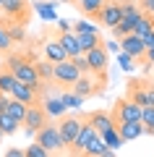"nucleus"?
Wrapping results in <instances>:
<instances>
[{"mask_svg": "<svg viewBox=\"0 0 154 157\" xmlns=\"http://www.w3.org/2000/svg\"><path fill=\"white\" fill-rule=\"evenodd\" d=\"M8 102H11V94H6V92H0V113H6Z\"/></svg>", "mask_w": 154, "mask_h": 157, "instance_id": "obj_42", "label": "nucleus"}, {"mask_svg": "<svg viewBox=\"0 0 154 157\" xmlns=\"http://www.w3.org/2000/svg\"><path fill=\"white\" fill-rule=\"evenodd\" d=\"M58 42L63 45V50H66V55H68V58L81 55V47H78V37H76L73 32H63V34H58Z\"/></svg>", "mask_w": 154, "mask_h": 157, "instance_id": "obj_20", "label": "nucleus"}, {"mask_svg": "<svg viewBox=\"0 0 154 157\" xmlns=\"http://www.w3.org/2000/svg\"><path fill=\"white\" fill-rule=\"evenodd\" d=\"M58 3H71V6H73V0H58Z\"/></svg>", "mask_w": 154, "mask_h": 157, "instance_id": "obj_47", "label": "nucleus"}, {"mask_svg": "<svg viewBox=\"0 0 154 157\" xmlns=\"http://www.w3.org/2000/svg\"><path fill=\"white\" fill-rule=\"evenodd\" d=\"M123 11H120V0H105V6H102V11L97 13V24L102 29H115L118 21H120Z\"/></svg>", "mask_w": 154, "mask_h": 157, "instance_id": "obj_6", "label": "nucleus"}, {"mask_svg": "<svg viewBox=\"0 0 154 157\" xmlns=\"http://www.w3.org/2000/svg\"><path fill=\"white\" fill-rule=\"evenodd\" d=\"M146 107H154V84H146Z\"/></svg>", "mask_w": 154, "mask_h": 157, "instance_id": "obj_41", "label": "nucleus"}, {"mask_svg": "<svg viewBox=\"0 0 154 157\" xmlns=\"http://www.w3.org/2000/svg\"><path fill=\"white\" fill-rule=\"evenodd\" d=\"M99 136H102V141H105L107 149H115V152H118V149L123 147V139H120V134H118L115 126H112V128H107V131H102Z\"/></svg>", "mask_w": 154, "mask_h": 157, "instance_id": "obj_24", "label": "nucleus"}, {"mask_svg": "<svg viewBox=\"0 0 154 157\" xmlns=\"http://www.w3.org/2000/svg\"><path fill=\"white\" fill-rule=\"evenodd\" d=\"M0 11L6 13L3 18H8V21L26 24L29 16H32V3H29V0H3Z\"/></svg>", "mask_w": 154, "mask_h": 157, "instance_id": "obj_3", "label": "nucleus"}, {"mask_svg": "<svg viewBox=\"0 0 154 157\" xmlns=\"http://www.w3.org/2000/svg\"><path fill=\"white\" fill-rule=\"evenodd\" d=\"M11 97H13V100H18V102H24L26 107H29V105H37V102H39V94H37V92H34L32 86H26V84H18V81L13 84Z\"/></svg>", "mask_w": 154, "mask_h": 157, "instance_id": "obj_16", "label": "nucleus"}, {"mask_svg": "<svg viewBox=\"0 0 154 157\" xmlns=\"http://www.w3.org/2000/svg\"><path fill=\"white\" fill-rule=\"evenodd\" d=\"M97 136V131H94V126H89L86 121H84V126H81V131L76 134V139L71 141V149L76 152V155H84V149L89 147V141Z\"/></svg>", "mask_w": 154, "mask_h": 157, "instance_id": "obj_14", "label": "nucleus"}, {"mask_svg": "<svg viewBox=\"0 0 154 157\" xmlns=\"http://www.w3.org/2000/svg\"><path fill=\"white\" fill-rule=\"evenodd\" d=\"M78 37V47H81V52H89L92 47L102 45V37L99 34H76Z\"/></svg>", "mask_w": 154, "mask_h": 157, "instance_id": "obj_29", "label": "nucleus"}, {"mask_svg": "<svg viewBox=\"0 0 154 157\" xmlns=\"http://www.w3.org/2000/svg\"><path fill=\"white\" fill-rule=\"evenodd\" d=\"M118 66H120L126 73H133V71H136V60H133L128 52H118Z\"/></svg>", "mask_w": 154, "mask_h": 157, "instance_id": "obj_34", "label": "nucleus"}, {"mask_svg": "<svg viewBox=\"0 0 154 157\" xmlns=\"http://www.w3.org/2000/svg\"><path fill=\"white\" fill-rule=\"evenodd\" d=\"M0 141H3V134H0Z\"/></svg>", "mask_w": 154, "mask_h": 157, "instance_id": "obj_50", "label": "nucleus"}, {"mask_svg": "<svg viewBox=\"0 0 154 157\" xmlns=\"http://www.w3.org/2000/svg\"><path fill=\"white\" fill-rule=\"evenodd\" d=\"M34 11L42 21H58V0H37Z\"/></svg>", "mask_w": 154, "mask_h": 157, "instance_id": "obj_18", "label": "nucleus"}, {"mask_svg": "<svg viewBox=\"0 0 154 157\" xmlns=\"http://www.w3.org/2000/svg\"><path fill=\"white\" fill-rule=\"evenodd\" d=\"M47 123V115H44V110H42V105H29L26 107V115H24V123H21V128H24V134L26 136H34L42 126Z\"/></svg>", "mask_w": 154, "mask_h": 157, "instance_id": "obj_8", "label": "nucleus"}, {"mask_svg": "<svg viewBox=\"0 0 154 157\" xmlns=\"http://www.w3.org/2000/svg\"><path fill=\"white\" fill-rule=\"evenodd\" d=\"M73 6H76L78 11L84 13V16H92L94 21H97V13L102 11V6H105V0H73Z\"/></svg>", "mask_w": 154, "mask_h": 157, "instance_id": "obj_21", "label": "nucleus"}, {"mask_svg": "<svg viewBox=\"0 0 154 157\" xmlns=\"http://www.w3.org/2000/svg\"><path fill=\"white\" fill-rule=\"evenodd\" d=\"M152 136H154V128H152Z\"/></svg>", "mask_w": 154, "mask_h": 157, "instance_id": "obj_51", "label": "nucleus"}, {"mask_svg": "<svg viewBox=\"0 0 154 157\" xmlns=\"http://www.w3.org/2000/svg\"><path fill=\"white\" fill-rule=\"evenodd\" d=\"M128 100L136 102V105L146 107V81H138V78H133V81H128Z\"/></svg>", "mask_w": 154, "mask_h": 157, "instance_id": "obj_19", "label": "nucleus"}, {"mask_svg": "<svg viewBox=\"0 0 154 157\" xmlns=\"http://www.w3.org/2000/svg\"><path fill=\"white\" fill-rule=\"evenodd\" d=\"M6 113L16 121V123H24V115H26V105L24 102H18V100H13L11 97V102H8V107H6Z\"/></svg>", "mask_w": 154, "mask_h": 157, "instance_id": "obj_26", "label": "nucleus"}, {"mask_svg": "<svg viewBox=\"0 0 154 157\" xmlns=\"http://www.w3.org/2000/svg\"><path fill=\"white\" fill-rule=\"evenodd\" d=\"M60 100H63V105L68 107V110H81V105H84V97H78V94H73L71 89H66L60 94Z\"/></svg>", "mask_w": 154, "mask_h": 157, "instance_id": "obj_30", "label": "nucleus"}, {"mask_svg": "<svg viewBox=\"0 0 154 157\" xmlns=\"http://www.w3.org/2000/svg\"><path fill=\"white\" fill-rule=\"evenodd\" d=\"M24 155H26V157H52L47 149H42V147H39L37 141H32V144H29L26 149H24Z\"/></svg>", "mask_w": 154, "mask_h": 157, "instance_id": "obj_35", "label": "nucleus"}, {"mask_svg": "<svg viewBox=\"0 0 154 157\" xmlns=\"http://www.w3.org/2000/svg\"><path fill=\"white\" fill-rule=\"evenodd\" d=\"M58 29H60V34H63V32H71V21H66V18H58Z\"/></svg>", "mask_w": 154, "mask_h": 157, "instance_id": "obj_44", "label": "nucleus"}, {"mask_svg": "<svg viewBox=\"0 0 154 157\" xmlns=\"http://www.w3.org/2000/svg\"><path fill=\"white\" fill-rule=\"evenodd\" d=\"M102 45H105L107 55H118V52H120V42H118V39H107V42H102Z\"/></svg>", "mask_w": 154, "mask_h": 157, "instance_id": "obj_39", "label": "nucleus"}, {"mask_svg": "<svg viewBox=\"0 0 154 157\" xmlns=\"http://www.w3.org/2000/svg\"><path fill=\"white\" fill-rule=\"evenodd\" d=\"M13 76H16V81H18V84L32 86V89L37 92V94L42 92V78L37 76V68H34V63L29 60V58L21 63V66H16V68H13Z\"/></svg>", "mask_w": 154, "mask_h": 157, "instance_id": "obj_5", "label": "nucleus"}, {"mask_svg": "<svg viewBox=\"0 0 154 157\" xmlns=\"http://www.w3.org/2000/svg\"><path fill=\"white\" fill-rule=\"evenodd\" d=\"M149 18H152V21H154V13H152V16H149Z\"/></svg>", "mask_w": 154, "mask_h": 157, "instance_id": "obj_49", "label": "nucleus"}, {"mask_svg": "<svg viewBox=\"0 0 154 157\" xmlns=\"http://www.w3.org/2000/svg\"><path fill=\"white\" fill-rule=\"evenodd\" d=\"M115 128H118V134H120L123 144H126V141H136V139H141V136L146 134L144 126H141V121H126V123H118Z\"/></svg>", "mask_w": 154, "mask_h": 157, "instance_id": "obj_13", "label": "nucleus"}, {"mask_svg": "<svg viewBox=\"0 0 154 157\" xmlns=\"http://www.w3.org/2000/svg\"><path fill=\"white\" fill-rule=\"evenodd\" d=\"M78 68L73 66L71 60H63V63H55V76H52V84L63 86V89H71L73 84L78 81Z\"/></svg>", "mask_w": 154, "mask_h": 157, "instance_id": "obj_7", "label": "nucleus"}, {"mask_svg": "<svg viewBox=\"0 0 154 157\" xmlns=\"http://www.w3.org/2000/svg\"><path fill=\"white\" fill-rule=\"evenodd\" d=\"M99 24L97 21H89V18H76L71 21V32L73 34H99Z\"/></svg>", "mask_w": 154, "mask_h": 157, "instance_id": "obj_23", "label": "nucleus"}, {"mask_svg": "<svg viewBox=\"0 0 154 157\" xmlns=\"http://www.w3.org/2000/svg\"><path fill=\"white\" fill-rule=\"evenodd\" d=\"M18 128H21V123H16L8 113H0V134L3 136H13Z\"/></svg>", "mask_w": 154, "mask_h": 157, "instance_id": "obj_27", "label": "nucleus"}, {"mask_svg": "<svg viewBox=\"0 0 154 157\" xmlns=\"http://www.w3.org/2000/svg\"><path fill=\"white\" fill-rule=\"evenodd\" d=\"M13 84H16V76H13L11 71H6V68H0V92H6V94H11Z\"/></svg>", "mask_w": 154, "mask_h": 157, "instance_id": "obj_31", "label": "nucleus"}, {"mask_svg": "<svg viewBox=\"0 0 154 157\" xmlns=\"http://www.w3.org/2000/svg\"><path fill=\"white\" fill-rule=\"evenodd\" d=\"M34 68H37V76L42 78V84H50L52 81V76H55V63L44 60V58H39V60H32Z\"/></svg>", "mask_w": 154, "mask_h": 157, "instance_id": "obj_22", "label": "nucleus"}, {"mask_svg": "<svg viewBox=\"0 0 154 157\" xmlns=\"http://www.w3.org/2000/svg\"><path fill=\"white\" fill-rule=\"evenodd\" d=\"M24 60H26V55H21V52H11V55L6 58V71H11V73H13V68L21 66Z\"/></svg>", "mask_w": 154, "mask_h": 157, "instance_id": "obj_36", "label": "nucleus"}, {"mask_svg": "<svg viewBox=\"0 0 154 157\" xmlns=\"http://www.w3.org/2000/svg\"><path fill=\"white\" fill-rule=\"evenodd\" d=\"M84 121H86L89 126H94V131H97V134H102V131H107V128H112V126H115L110 110H94V113H89Z\"/></svg>", "mask_w": 154, "mask_h": 157, "instance_id": "obj_12", "label": "nucleus"}, {"mask_svg": "<svg viewBox=\"0 0 154 157\" xmlns=\"http://www.w3.org/2000/svg\"><path fill=\"white\" fill-rule=\"evenodd\" d=\"M3 24H6V18H3V16H0V26H3Z\"/></svg>", "mask_w": 154, "mask_h": 157, "instance_id": "obj_48", "label": "nucleus"}, {"mask_svg": "<svg viewBox=\"0 0 154 157\" xmlns=\"http://www.w3.org/2000/svg\"><path fill=\"white\" fill-rule=\"evenodd\" d=\"M120 11H123V16L118 21V26L112 29V39H120L126 34H131L136 21L144 16V11L138 8V0H120Z\"/></svg>", "mask_w": 154, "mask_h": 157, "instance_id": "obj_1", "label": "nucleus"}, {"mask_svg": "<svg viewBox=\"0 0 154 157\" xmlns=\"http://www.w3.org/2000/svg\"><path fill=\"white\" fill-rule=\"evenodd\" d=\"M141 126L146 134H152L154 128V107H141Z\"/></svg>", "mask_w": 154, "mask_h": 157, "instance_id": "obj_33", "label": "nucleus"}, {"mask_svg": "<svg viewBox=\"0 0 154 157\" xmlns=\"http://www.w3.org/2000/svg\"><path fill=\"white\" fill-rule=\"evenodd\" d=\"M71 92H73V94H78V97H84V100H86V97L97 94V92H102V89L97 86L94 76L89 73V76H78V81H76V84L71 86Z\"/></svg>", "mask_w": 154, "mask_h": 157, "instance_id": "obj_15", "label": "nucleus"}, {"mask_svg": "<svg viewBox=\"0 0 154 157\" xmlns=\"http://www.w3.org/2000/svg\"><path fill=\"white\" fill-rule=\"evenodd\" d=\"M6 32H8V37H11V42H24L26 39V29H24V24H16V21H8L6 18Z\"/></svg>", "mask_w": 154, "mask_h": 157, "instance_id": "obj_25", "label": "nucleus"}, {"mask_svg": "<svg viewBox=\"0 0 154 157\" xmlns=\"http://www.w3.org/2000/svg\"><path fill=\"white\" fill-rule=\"evenodd\" d=\"M138 8H141L146 16H152L154 13V0H138Z\"/></svg>", "mask_w": 154, "mask_h": 157, "instance_id": "obj_40", "label": "nucleus"}, {"mask_svg": "<svg viewBox=\"0 0 154 157\" xmlns=\"http://www.w3.org/2000/svg\"><path fill=\"white\" fill-rule=\"evenodd\" d=\"M39 105H42L47 121H60L63 115H68V107L63 105L60 94H47V97H39Z\"/></svg>", "mask_w": 154, "mask_h": 157, "instance_id": "obj_9", "label": "nucleus"}, {"mask_svg": "<svg viewBox=\"0 0 154 157\" xmlns=\"http://www.w3.org/2000/svg\"><path fill=\"white\" fill-rule=\"evenodd\" d=\"M13 47V42H11V37H8V32H6V24L0 26V52H8Z\"/></svg>", "mask_w": 154, "mask_h": 157, "instance_id": "obj_38", "label": "nucleus"}, {"mask_svg": "<svg viewBox=\"0 0 154 157\" xmlns=\"http://www.w3.org/2000/svg\"><path fill=\"white\" fill-rule=\"evenodd\" d=\"M81 126H84V118H78V115H63L60 121H58V131H60L63 141H66L68 147L76 139V134L81 131Z\"/></svg>", "mask_w": 154, "mask_h": 157, "instance_id": "obj_10", "label": "nucleus"}, {"mask_svg": "<svg viewBox=\"0 0 154 157\" xmlns=\"http://www.w3.org/2000/svg\"><path fill=\"white\" fill-rule=\"evenodd\" d=\"M112 121L118 123H126V121H141V105H136V102H131L128 97H123V100H118L115 105H112Z\"/></svg>", "mask_w": 154, "mask_h": 157, "instance_id": "obj_4", "label": "nucleus"}, {"mask_svg": "<svg viewBox=\"0 0 154 157\" xmlns=\"http://www.w3.org/2000/svg\"><path fill=\"white\" fill-rule=\"evenodd\" d=\"M6 157H26V155H24V149H18V147H11V149L6 152Z\"/></svg>", "mask_w": 154, "mask_h": 157, "instance_id": "obj_43", "label": "nucleus"}, {"mask_svg": "<svg viewBox=\"0 0 154 157\" xmlns=\"http://www.w3.org/2000/svg\"><path fill=\"white\" fill-rule=\"evenodd\" d=\"M152 29H154V21L146 16V13H144V16L136 21V26H133V32H131V34H133V37H138V39H144L149 32H152Z\"/></svg>", "mask_w": 154, "mask_h": 157, "instance_id": "obj_28", "label": "nucleus"}, {"mask_svg": "<svg viewBox=\"0 0 154 157\" xmlns=\"http://www.w3.org/2000/svg\"><path fill=\"white\" fill-rule=\"evenodd\" d=\"M42 55H44V60H50V63H63V60H68L66 50H63V45L58 42V39H47V42H44Z\"/></svg>", "mask_w": 154, "mask_h": 157, "instance_id": "obj_17", "label": "nucleus"}, {"mask_svg": "<svg viewBox=\"0 0 154 157\" xmlns=\"http://www.w3.org/2000/svg\"><path fill=\"white\" fill-rule=\"evenodd\" d=\"M68 60L73 63V66L78 68V73H81V76H89V63H86V55H76V58H68Z\"/></svg>", "mask_w": 154, "mask_h": 157, "instance_id": "obj_37", "label": "nucleus"}, {"mask_svg": "<svg viewBox=\"0 0 154 157\" xmlns=\"http://www.w3.org/2000/svg\"><path fill=\"white\" fill-rule=\"evenodd\" d=\"M102 149H105V141H102V136L97 134V136H94L92 141H89V147L84 149V157H97V155H99Z\"/></svg>", "mask_w": 154, "mask_h": 157, "instance_id": "obj_32", "label": "nucleus"}, {"mask_svg": "<svg viewBox=\"0 0 154 157\" xmlns=\"http://www.w3.org/2000/svg\"><path fill=\"white\" fill-rule=\"evenodd\" d=\"M34 139H37V144L42 147V149H47L50 155H58V152L68 149V144L63 141L60 131H58V123H52V121H47V123L34 134Z\"/></svg>", "mask_w": 154, "mask_h": 157, "instance_id": "obj_2", "label": "nucleus"}, {"mask_svg": "<svg viewBox=\"0 0 154 157\" xmlns=\"http://www.w3.org/2000/svg\"><path fill=\"white\" fill-rule=\"evenodd\" d=\"M97 157H118V152H115V149H107V147H105V149L99 152Z\"/></svg>", "mask_w": 154, "mask_h": 157, "instance_id": "obj_46", "label": "nucleus"}, {"mask_svg": "<svg viewBox=\"0 0 154 157\" xmlns=\"http://www.w3.org/2000/svg\"><path fill=\"white\" fill-rule=\"evenodd\" d=\"M0 6H3V0H0Z\"/></svg>", "mask_w": 154, "mask_h": 157, "instance_id": "obj_52", "label": "nucleus"}, {"mask_svg": "<svg viewBox=\"0 0 154 157\" xmlns=\"http://www.w3.org/2000/svg\"><path fill=\"white\" fill-rule=\"evenodd\" d=\"M120 42V52H128V55L133 58V60L144 63V55H146V47H144V42L138 37H133V34H126V37L118 39Z\"/></svg>", "mask_w": 154, "mask_h": 157, "instance_id": "obj_11", "label": "nucleus"}, {"mask_svg": "<svg viewBox=\"0 0 154 157\" xmlns=\"http://www.w3.org/2000/svg\"><path fill=\"white\" fill-rule=\"evenodd\" d=\"M141 42H144V47H146V50H149V47H152V45H154V29H152V32H149V34H146V37H144V39H141Z\"/></svg>", "mask_w": 154, "mask_h": 157, "instance_id": "obj_45", "label": "nucleus"}]
</instances>
